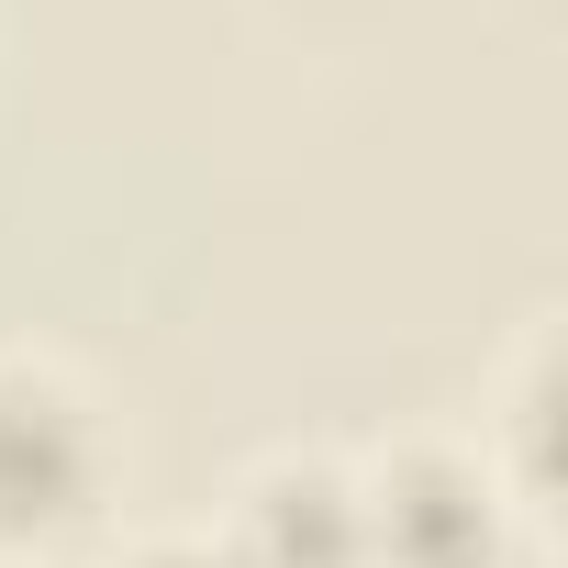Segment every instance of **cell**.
<instances>
[{
  "instance_id": "cell-4",
  "label": "cell",
  "mask_w": 568,
  "mask_h": 568,
  "mask_svg": "<svg viewBox=\"0 0 568 568\" xmlns=\"http://www.w3.org/2000/svg\"><path fill=\"white\" fill-rule=\"evenodd\" d=\"M101 568H245V557H234L223 524H145V535H123Z\"/></svg>"
},
{
  "instance_id": "cell-3",
  "label": "cell",
  "mask_w": 568,
  "mask_h": 568,
  "mask_svg": "<svg viewBox=\"0 0 568 568\" xmlns=\"http://www.w3.org/2000/svg\"><path fill=\"white\" fill-rule=\"evenodd\" d=\"M245 568H357V457L335 446H267L223 513Z\"/></svg>"
},
{
  "instance_id": "cell-2",
  "label": "cell",
  "mask_w": 568,
  "mask_h": 568,
  "mask_svg": "<svg viewBox=\"0 0 568 568\" xmlns=\"http://www.w3.org/2000/svg\"><path fill=\"white\" fill-rule=\"evenodd\" d=\"M524 501L501 490L490 446L402 435L357 457V568H513Z\"/></svg>"
},
{
  "instance_id": "cell-1",
  "label": "cell",
  "mask_w": 568,
  "mask_h": 568,
  "mask_svg": "<svg viewBox=\"0 0 568 568\" xmlns=\"http://www.w3.org/2000/svg\"><path fill=\"white\" fill-rule=\"evenodd\" d=\"M112 513V424L57 357H0V557H57Z\"/></svg>"
}]
</instances>
